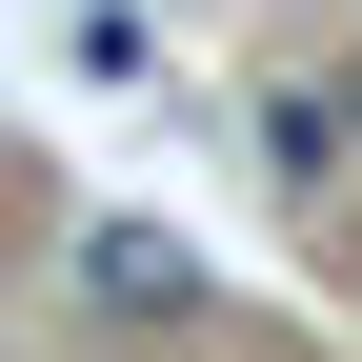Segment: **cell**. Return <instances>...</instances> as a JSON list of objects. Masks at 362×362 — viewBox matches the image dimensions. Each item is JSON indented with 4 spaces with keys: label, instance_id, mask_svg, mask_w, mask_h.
I'll return each instance as SVG.
<instances>
[{
    "label": "cell",
    "instance_id": "6da1fadb",
    "mask_svg": "<svg viewBox=\"0 0 362 362\" xmlns=\"http://www.w3.org/2000/svg\"><path fill=\"white\" fill-rule=\"evenodd\" d=\"M81 302H101V322H202V262H181L161 221H101V242H81Z\"/></svg>",
    "mask_w": 362,
    "mask_h": 362
},
{
    "label": "cell",
    "instance_id": "3957f363",
    "mask_svg": "<svg viewBox=\"0 0 362 362\" xmlns=\"http://www.w3.org/2000/svg\"><path fill=\"white\" fill-rule=\"evenodd\" d=\"M61 61L101 81V101H141V81H161V40H141V21H121V0H101V21H61Z\"/></svg>",
    "mask_w": 362,
    "mask_h": 362
},
{
    "label": "cell",
    "instance_id": "277c9868",
    "mask_svg": "<svg viewBox=\"0 0 362 362\" xmlns=\"http://www.w3.org/2000/svg\"><path fill=\"white\" fill-rule=\"evenodd\" d=\"M342 141H362V81H342Z\"/></svg>",
    "mask_w": 362,
    "mask_h": 362
},
{
    "label": "cell",
    "instance_id": "7a4b0ae2",
    "mask_svg": "<svg viewBox=\"0 0 362 362\" xmlns=\"http://www.w3.org/2000/svg\"><path fill=\"white\" fill-rule=\"evenodd\" d=\"M262 161H282V181H342V101H322V81H262Z\"/></svg>",
    "mask_w": 362,
    "mask_h": 362
}]
</instances>
